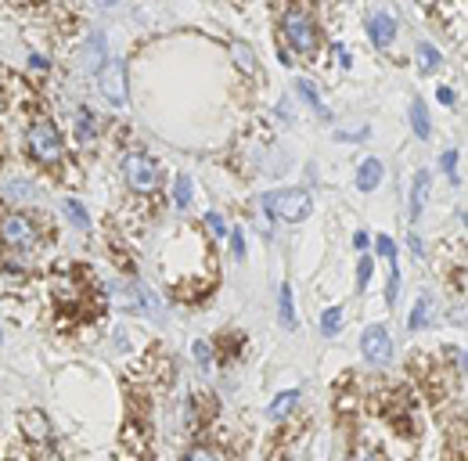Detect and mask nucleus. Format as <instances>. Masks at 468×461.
<instances>
[{"mask_svg":"<svg viewBox=\"0 0 468 461\" xmlns=\"http://www.w3.org/2000/svg\"><path fill=\"white\" fill-rule=\"evenodd\" d=\"M83 65H87V69H101V65H105V33H90V36H87Z\"/></svg>","mask_w":468,"mask_h":461,"instance_id":"16","label":"nucleus"},{"mask_svg":"<svg viewBox=\"0 0 468 461\" xmlns=\"http://www.w3.org/2000/svg\"><path fill=\"white\" fill-rule=\"evenodd\" d=\"M29 69L43 76V73L50 69V62H47V54H40V51H33V54H29Z\"/></svg>","mask_w":468,"mask_h":461,"instance_id":"35","label":"nucleus"},{"mask_svg":"<svg viewBox=\"0 0 468 461\" xmlns=\"http://www.w3.org/2000/svg\"><path fill=\"white\" fill-rule=\"evenodd\" d=\"M29 281H26V274L22 270H15V267H0V296H15V292H22Z\"/></svg>","mask_w":468,"mask_h":461,"instance_id":"18","label":"nucleus"},{"mask_svg":"<svg viewBox=\"0 0 468 461\" xmlns=\"http://www.w3.org/2000/svg\"><path fill=\"white\" fill-rule=\"evenodd\" d=\"M230 58H234V65H238L245 76H256V54L249 43H230Z\"/></svg>","mask_w":468,"mask_h":461,"instance_id":"20","label":"nucleus"},{"mask_svg":"<svg viewBox=\"0 0 468 461\" xmlns=\"http://www.w3.org/2000/svg\"><path fill=\"white\" fill-rule=\"evenodd\" d=\"M281 40L288 54H299V58H314L321 47V29L314 22V15L307 8H288L281 18Z\"/></svg>","mask_w":468,"mask_h":461,"instance_id":"1","label":"nucleus"},{"mask_svg":"<svg viewBox=\"0 0 468 461\" xmlns=\"http://www.w3.org/2000/svg\"><path fill=\"white\" fill-rule=\"evenodd\" d=\"M436 97H440V105H454V90L450 87H436Z\"/></svg>","mask_w":468,"mask_h":461,"instance_id":"37","label":"nucleus"},{"mask_svg":"<svg viewBox=\"0 0 468 461\" xmlns=\"http://www.w3.org/2000/svg\"><path fill=\"white\" fill-rule=\"evenodd\" d=\"M227 235H230V256L245 260V231L242 227H227Z\"/></svg>","mask_w":468,"mask_h":461,"instance_id":"29","label":"nucleus"},{"mask_svg":"<svg viewBox=\"0 0 468 461\" xmlns=\"http://www.w3.org/2000/svg\"><path fill=\"white\" fill-rule=\"evenodd\" d=\"M361 354H364V361H368V364L385 368V364H389V357H393V335H389L382 324H371V328L361 335Z\"/></svg>","mask_w":468,"mask_h":461,"instance_id":"7","label":"nucleus"},{"mask_svg":"<svg viewBox=\"0 0 468 461\" xmlns=\"http://www.w3.org/2000/svg\"><path fill=\"white\" fill-rule=\"evenodd\" d=\"M378 184H382V162L378 159H364L357 166V188L361 191H375Z\"/></svg>","mask_w":468,"mask_h":461,"instance_id":"13","label":"nucleus"},{"mask_svg":"<svg viewBox=\"0 0 468 461\" xmlns=\"http://www.w3.org/2000/svg\"><path fill=\"white\" fill-rule=\"evenodd\" d=\"M277 314H281V324L292 332L299 321H296V303H292V285H281L277 288Z\"/></svg>","mask_w":468,"mask_h":461,"instance_id":"17","label":"nucleus"},{"mask_svg":"<svg viewBox=\"0 0 468 461\" xmlns=\"http://www.w3.org/2000/svg\"><path fill=\"white\" fill-rule=\"evenodd\" d=\"M335 54H339V65H342V69H349V65H353V54H349L346 47H335Z\"/></svg>","mask_w":468,"mask_h":461,"instance_id":"36","label":"nucleus"},{"mask_svg":"<svg viewBox=\"0 0 468 461\" xmlns=\"http://www.w3.org/2000/svg\"><path fill=\"white\" fill-rule=\"evenodd\" d=\"M375 249H378V256H385V260L396 267V242H393L389 235H378V238H375Z\"/></svg>","mask_w":468,"mask_h":461,"instance_id":"32","label":"nucleus"},{"mask_svg":"<svg viewBox=\"0 0 468 461\" xmlns=\"http://www.w3.org/2000/svg\"><path fill=\"white\" fill-rule=\"evenodd\" d=\"M296 403H299V389H284V393H277V396L270 400V408H267V418H270V422L288 418L292 411H296Z\"/></svg>","mask_w":468,"mask_h":461,"instance_id":"12","label":"nucleus"},{"mask_svg":"<svg viewBox=\"0 0 468 461\" xmlns=\"http://www.w3.org/2000/svg\"><path fill=\"white\" fill-rule=\"evenodd\" d=\"M119 173H123V181L130 191L137 195H151L159 191V181H162V173H159V162L144 152H127L119 159Z\"/></svg>","mask_w":468,"mask_h":461,"instance_id":"3","label":"nucleus"},{"mask_svg":"<svg viewBox=\"0 0 468 461\" xmlns=\"http://www.w3.org/2000/svg\"><path fill=\"white\" fill-rule=\"evenodd\" d=\"M411 127H415V134H418L422 141H429V137H432V123H429V108H425L422 101H415V105H411Z\"/></svg>","mask_w":468,"mask_h":461,"instance_id":"22","label":"nucleus"},{"mask_svg":"<svg viewBox=\"0 0 468 461\" xmlns=\"http://www.w3.org/2000/svg\"><path fill=\"white\" fill-rule=\"evenodd\" d=\"M206 231L213 238H227V220L220 213H206Z\"/></svg>","mask_w":468,"mask_h":461,"instance_id":"31","label":"nucleus"},{"mask_svg":"<svg viewBox=\"0 0 468 461\" xmlns=\"http://www.w3.org/2000/svg\"><path fill=\"white\" fill-rule=\"evenodd\" d=\"M415 54H418V69H422V73H432V69L443 62V54H440L429 40H418V43H415Z\"/></svg>","mask_w":468,"mask_h":461,"instance_id":"21","label":"nucleus"},{"mask_svg":"<svg viewBox=\"0 0 468 461\" xmlns=\"http://www.w3.org/2000/svg\"><path fill=\"white\" fill-rule=\"evenodd\" d=\"M26 148H29L33 162H40V166H62L65 162V141H62V134H58V127L50 120H43V115H36V120L29 123Z\"/></svg>","mask_w":468,"mask_h":461,"instance_id":"2","label":"nucleus"},{"mask_svg":"<svg viewBox=\"0 0 468 461\" xmlns=\"http://www.w3.org/2000/svg\"><path fill=\"white\" fill-rule=\"evenodd\" d=\"M18 422H22V433H26L33 443H40V447H47V443H50V436H54V433H50V422H47L40 411H22V415H18Z\"/></svg>","mask_w":468,"mask_h":461,"instance_id":"9","label":"nucleus"},{"mask_svg":"<svg viewBox=\"0 0 468 461\" xmlns=\"http://www.w3.org/2000/svg\"><path fill=\"white\" fill-rule=\"evenodd\" d=\"M191 354H195L198 368H202L206 375H213V346H209L206 339H195V342H191Z\"/></svg>","mask_w":468,"mask_h":461,"instance_id":"27","label":"nucleus"},{"mask_svg":"<svg viewBox=\"0 0 468 461\" xmlns=\"http://www.w3.org/2000/svg\"><path fill=\"white\" fill-rule=\"evenodd\" d=\"M429 307H432V300L422 292V296H418V303L411 307V317H407V328H411V332H422V328L429 324Z\"/></svg>","mask_w":468,"mask_h":461,"instance_id":"24","label":"nucleus"},{"mask_svg":"<svg viewBox=\"0 0 468 461\" xmlns=\"http://www.w3.org/2000/svg\"><path fill=\"white\" fill-rule=\"evenodd\" d=\"M371 274H375V260H371V256H364V260L357 263V288H368Z\"/></svg>","mask_w":468,"mask_h":461,"instance_id":"33","label":"nucleus"},{"mask_svg":"<svg viewBox=\"0 0 468 461\" xmlns=\"http://www.w3.org/2000/svg\"><path fill=\"white\" fill-rule=\"evenodd\" d=\"M97 130H101L97 115H94L90 108H80V112H76V137H80V144H94V141H97Z\"/></svg>","mask_w":468,"mask_h":461,"instance_id":"14","label":"nucleus"},{"mask_svg":"<svg viewBox=\"0 0 468 461\" xmlns=\"http://www.w3.org/2000/svg\"><path fill=\"white\" fill-rule=\"evenodd\" d=\"M368 36H371V43L378 51L393 47V40H396V18L389 11H371L368 15Z\"/></svg>","mask_w":468,"mask_h":461,"instance_id":"8","label":"nucleus"},{"mask_svg":"<svg viewBox=\"0 0 468 461\" xmlns=\"http://www.w3.org/2000/svg\"><path fill=\"white\" fill-rule=\"evenodd\" d=\"M260 202L267 213H274L277 220H288V223H299L310 213V191H303V188H281V191L263 195Z\"/></svg>","mask_w":468,"mask_h":461,"instance_id":"5","label":"nucleus"},{"mask_svg":"<svg viewBox=\"0 0 468 461\" xmlns=\"http://www.w3.org/2000/svg\"><path fill=\"white\" fill-rule=\"evenodd\" d=\"M339 328H342V307H328L321 314V335L331 339V335H339Z\"/></svg>","mask_w":468,"mask_h":461,"instance_id":"26","label":"nucleus"},{"mask_svg":"<svg viewBox=\"0 0 468 461\" xmlns=\"http://www.w3.org/2000/svg\"><path fill=\"white\" fill-rule=\"evenodd\" d=\"M54 296H58V303H80L83 288H80L73 277H58V281H54Z\"/></svg>","mask_w":468,"mask_h":461,"instance_id":"25","label":"nucleus"},{"mask_svg":"<svg viewBox=\"0 0 468 461\" xmlns=\"http://www.w3.org/2000/svg\"><path fill=\"white\" fill-rule=\"evenodd\" d=\"M0 342H4V332H0Z\"/></svg>","mask_w":468,"mask_h":461,"instance_id":"41","label":"nucleus"},{"mask_svg":"<svg viewBox=\"0 0 468 461\" xmlns=\"http://www.w3.org/2000/svg\"><path fill=\"white\" fill-rule=\"evenodd\" d=\"M0 242L11 253H33L40 245V227L26 213H0Z\"/></svg>","mask_w":468,"mask_h":461,"instance_id":"4","label":"nucleus"},{"mask_svg":"<svg viewBox=\"0 0 468 461\" xmlns=\"http://www.w3.org/2000/svg\"><path fill=\"white\" fill-rule=\"evenodd\" d=\"M396 296H400V274L393 267V277H389V288H385V307H396Z\"/></svg>","mask_w":468,"mask_h":461,"instance_id":"34","label":"nucleus"},{"mask_svg":"<svg viewBox=\"0 0 468 461\" xmlns=\"http://www.w3.org/2000/svg\"><path fill=\"white\" fill-rule=\"evenodd\" d=\"M296 94L303 97V105H310V112L317 115V120H328V108H324V101H321V94H317V87L310 83V80H296Z\"/></svg>","mask_w":468,"mask_h":461,"instance_id":"15","label":"nucleus"},{"mask_svg":"<svg viewBox=\"0 0 468 461\" xmlns=\"http://www.w3.org/2000/svg\"><path fill=\"white\" fill-rule=\"evenodd\" d=\"M191 195H195L191 173H177V181H173V206H177V209H188V206H191Z\"/></svg>","mask_w":468,"mask_h":461,"instance_id":"19","label":"nucleus"},{"mask_svg":"<svg viewBox=\"0 0 468 461\" xmlns=\"http://www.w3.org/2000/svg\"><path fill=\"white\" fill-rule=\"evenodd\" d=\"M177 461H188V457H184V454H181V457H177Z\"/></svg>","mask_w":468,"mask_h":461,"instance_id":"40","label":"nucleus"},{"mask_svg":"<svg viewBox=\"0 0 468 461\" xmlns=\"http://www.w3.org/2000/svg\"><path fill=\"white\" fill-rule=\"evenodd\" d=\"M184 457H188V461H227V454H223L220 447H209V443H198V447H191Z\"/></svg>","mask_w":468,"mask_h":461,"instance_id":"28","label":"nucleus"},{"mask_svg":"<svg viewBox=\"0 0 468 461\" xmlns=\"http://www.w3.org/2000/svg\"><path fill=\"white\" fill-rule=\"evenodd\" d=\"M429 188H432V173L429 169H418L415 173V184H411V220H418L422 216V209H425V202H429Z\"/></svg>","mask_w":468,"mask_h":461,"instance_id":"10","label":"nucleus"},{"mask_svg":"<svg viewBox=\"0 0 468 461\" xmlns=\"http://www.w3.org/2000/svg\"><path fill=\"white\" fill-rule=\"evenodd\" d=\"M368 242H371L368 231H357V235H353V245H357V249H368Z\"/></svg>","mask_w":468,"mask_h":461,"instance_id":"38","label":"nucleus"},{"mask_svg":"<svg viewBox=\"0 0 468 461\" xmlns=\"http://www.w3.org/2000/svg\"><path fill=\"white\" fill-rule=\"evenodd\" d=\"M62 213H65V220H69L76 231H90V216H87V209H83L76 198H65V202H62Z\"/></svg>","mask_w":468,"mask_h":461,"instance_id":"23","label":"nucleus"},{"mask_svg":"<svg viewBox=\"0 0 468 461\" xmlns=\"http://www.w3.org/2000/svg\"><path fill=\"white\" fill-rule=\"evenodd\" d=\"M97 87L105 94V101L112 108H123L130 90H127V62H119V58H105V65L97 69Z\"/></svg>","mask_w":468,"mask_h":461,"instance_id":"6","label":"nucleus"},{"mask_svg":"<svg viewBox=\"0 0 468 461\" xmlns=\"http://www.w3.org/2000/svg\"><path fill=\"white\" fill-rule=\"evenodd\" d=\"M440 169L447 173V177H450L454 184L461 181V173H457V152H454V148H447V152L440 155Z\"/></svg>","mask_w":468,"mask_h":461,"instance_id":"30","label":"nucleus"},{"mask_svg":"<svg viewBox=\"0 0 468 461\" xmlns=\"http://www.w3.org/2000/svg\"><path fill=\"white\" fill-rule=\"evenodd\" d=\"M411 253H415V256H422V253H425V245H422V238L415 235V231H411Z\"/></svg>","mask_w":468,"mask_h":461,"instance_id":"39","label":"nucleus"},{"mask_svg":"<svg viewBox=\"0 0 468 461\" xmlns=\"http://www.w3.org/2000/svg\"><path fill=\"white\" fill-rule=\"evenodd\" d=\"M0 195H4L11 206H26V202H36L40 188L33 181H8L4 188H0Z\"/></svg>","mask_w":468,"mask_h":461,"instance_id":"11","label":"nucleus"}]
</instances>
